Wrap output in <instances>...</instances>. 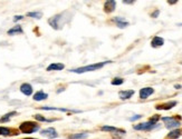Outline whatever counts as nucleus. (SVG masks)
Here are the masks:
<instances>
[{
  "label": "nucleus",
  "mask_w": 182,
  "mask_h": 139,
  "mask_svg": "<svg viewBox=\"0 0 182 139\" xmlns=\"http://www.w3.org/2000/svg\"><path fill=\"white\" fill-rule=\"evenodd\" d=\"M40 134H42L43 136L48 137V138H56V137H58V134H57L55 128H47V129H44V130L40 131Z\"/></svg>",
  "instance_id": "nucleus-6"
},
{
  "label": "nucleus",
  "mask_w": 182,
  "mask_h": 139,
  "mask_svg": "<svg viewBox=\"0 0 182 139\" xmlns=\"http://www.w3.org/2000/svg\"><path fill=\"white\" fill-rule=\"evenodd\" d=\"M19 129L22 134H33L39 130V125L34 121H25L19 126Z\"/></svg>",
  "instance_id": "nucleus-2"
},
{
  "label": "nucleus",
  "mask_w": 182,
  "mask_h": 139,
  "mask_svg": "<svg viewBox=\"0 0 182 139\" xmlns=\"http://www.w3.org/2000/svg\"><path fill=\"white\" fill-rule=\"evenodd\" d=\"M111 62H112L111 60H107V61H103V62H98V64H93V65H87V66H84V67L73 68V69H71L69 71L76 73H88V71L98 70V69H101L102 67H104L105 65H107V64H111Z\"/></svg>",
  "instance_id": "nucleus-1"
},
{
  "label": "nucleus",
  "mask_w": 182,
  "mask_h": 139,
  "mask_svg": "<svg viewBox=\"0 0 182 139\" xmlns=\"http://www.w3.org/2000/svg\"><path fill=\"white\" fill-rule=\"evenodd\" d=\"M163 45H164V39L162 37H154L152 39V41H151V46L153 48H159V47L163 46Z\"/></svg>",
  "instance_id": "nucleus-12"
},
{
  "label": "nucleus",
  "mask_w": 182,
  "mask_h": 139,
  "mask_svg": "<svg viewBox=\"0 0 182 139\" xmlns=\"http://www.w3.org/2000/svg\"><path fill=\"white\" fill-rule=\"evenodd\" d=\"M65 68L64 64H51L47 67V71H53V70H63Z\"/></svg>",
  "instance_id": "nucleus-16"
},
{
  "label": "nucleus",
  "mask_w": 182,
  "mask_h": 139,
  "mask_svg": "<svg viewBox=\"0 0 182 139\" xmlns=\"http://www.w3.org/2000/svg\"><path fill=\"white\" fill-rule=\"evenodd\" d=\"M35 118L38 121H44V123H51V121H55L56 119H47V118L43 117L42 115H35Z\"/></svg>",
  "instance_id": "nucleus-22"
},
{
  "label": "nucleus",
  "mask_w": 182,
  "mask_h": 139,
  "mask_svg": "<svg viewBox=\"0 0 182 139\" xmlns=\"http://www.w3.org/2000/svg\"><path fill=\"white\" fill-rule=\"evenodd\" d=\"M159 127V124H154L151 121H146V123H142V124H138L136 126H134V129L135 130H143V131H149V130H152L154 128Z\"/></svg>",
  "instance_id": "nucleus-4"
},
{
  "label": "nucleus",
  "mask_w": 182,
  "mask_h": 139,
  "mask_svg": "<svg viewBox=\"0 0 182 139\" xmlns=\"http://www.w3.org/2000/svg\"><path fill=\"white\" fill-rule=\"evenodd\" d=\"M101 130H103V131H109V132H117V134H122V135L125 134V130L118 129V128L113 127V126H103L102 128H101Z\"/></svg>",
  "instance_id": "nucleus-9"
},
{
  "label": "nucleus",
  "mask_w": 182,
  "mask_h": 139,
  "mask_svg": "<svg viewBox=\"0 0 182 139\" xmlns=\"http://www.w3.org/2000/svg\"><path fill=\"white\" fill-rule=\"evenodd\" d=\"M154 94V89L151 87H144L142 88L141 90H140V98L141 99H146V98H149L151 95Z\"/></svg>",
  "instance_id": "nucleus-5"
},
{
  "label": "nucleus",
  "mask_w": 182,
  "mask_h": 139,
  "mask_svg": "<svg viewBox=\"0 0 182 139\" xmlns=\"http://www.w3.org/2000/svg\"><path fill=\"white\" fill-rule=\"evenodd\" d=\"M87 136V132H80V134H75V135L69 136V139H86Z\"/></svg>",
  "instance_id": "nucleus-19"
},
{
  "label": "nucleus",
  "mask_w": 182,
  "mask_h": 139,
  "mask_svg": "<svg viewBox=\"0 0 182 139\" xmlns=\"http://www.w3.org/2000/svg\"><path fill=\"white\" fill-rule=\"evenodd\" d=\"M11 129L7 127H0V136H10Z\"/></svg>",
  "instance_id": "nucleus-21"
},
{
  "label": "nucleus",
  "mask_w": 182,
  "mask_h": 139,
  "mask_svg": "<svg viewBox=\"0 0 182 139\" xmlns=\"http://www.w3.org/2000/svg\"><path fill=\"white\" fill-rule=\"evenodd\" d=\"M24 139H36V138H24Z\"/></svg>",
  "instance_id": "nucleus-30"
},
{
  "label": "nucleus",
  "mask_w": 182,
  "mask_h": 139,
  "mask_svg": "<svg viewBox=\"0 0 182 139\" xmlns=\"http://www.w3.org/2000/svg\"><path fill=\"white\" fill-rule=\"evenodd\" d=\"M113 20H114V22L116 23V26L120 29H124V28H126L129 26V22L126 21L125 19H123V18H121V17H115Z\"/></svg>",
  "instance_id": "nucleus-10"
},
{
  "label": "nucleus",
  "mask_w": 182,
  "mask_h": 139,
  "mask_svg": "<svg viewBox=\"0 0 182 139\" xmlns=\"http://www.w3.org/2000/svg\"><path fill=\"white\" fill-rule=\"evenodd\" d=\"M15 115H16V111L8 112V114H6L5 116H2V117H1V119H0V123H7V121L10 120V118L12 117V116H15Z\"/></svg>",
  "instance_id": "nucleus-20"
},
{
  "label": "nucleus",
  "mask_w": 182,
  "mask_h": 139,
  "mask_svg": "<svg viewBox=\"0 0 182 139\" xmlns=\"http://www.w3.org/2000/svg\"><path fill=\"white\" fill-rule=\"evenodd\" d=\"M28 17H33V18H36V19H39L43 17V14L40 11H35V12H28L27 14Z\"/></svg>",
  "instance_id": "nucleus-23"
},
{
  "label": "nucleus",
  "mask_w": 182,
  "mask_h": 139,
  "mask_svg": "<svg viewBox=\"0 0 182 139\" xmlns=\"http://www.w3.org/2000/svg\"><path fill=\"white\" fill-rule=\"evenodd\" d=\"M22 18H24V16H15L14 17V21H18V20H20Z\"/></svg>",
  "instance_id": "nucleus-26"
},
{
  "label": "nucleus",
  "mask_w": 182,
  "mask_h": 139,
  "mask_svg": "<svg viewBox=\"0 0 182 139\" xmlns=\"http://www.w3.org/2000/svg\"><path fill=\"white\" fill-rule=\"evenodd\" d=\"M40 109H43V110H58V111H63V112H69V111H72V112H80V111H77V110H71V109H66V108H55V107H42Z\"/></svg>",
  "instance_id": "nucleus-17"
},
{
  "label": "nucleus",
  "mask_w": 182,
  "mask_h": 139,
  "mask_svg": "<svg viewBox=\"0 0 182 139\" xmlns=\"http://www.w3.org/2000/svg\"><path fill=\"white\" fill-rule=\"evenodd\" d=\"M17 34H22V29L21 26H16L14 28H11L10 30H8V35L9 36H14V35H17Z\"/></svg>",
  "instance_id": "nucleus-18"
},
{
  "label": "nucleus",
  "mask_w": 182,
  "mask_h": 139,
  "mask_svg": "<svg viewBox=\"0 0 182 139\" xmlns=\"http://www.w3.org/2000/svg\"><path fill=\"white\" fill-rule=\"evenodd\" d=\"M167 2H169V3H170V5H174V3H176V2H178V1H176V0H169V1H167Z\"/></svg>",
  "instance_id": "nucleus-29"
},
{
  "label": "nucleus",
  "mask_w": 182,
  "mask_h": 139,
  "mask_svg": "<svg viewBox=\"0 0 182 139\" xmlns=\"http://www.w3.org/2000/svg\"><path fill=\"white\" fill-rule=\"evenodd\" d=\"M115 7H116V2H115L114 0L105 1V3H104V10H105L107 14L112 12V11H114Z\"/></svg>",
  "instance_id": "nucleus-7"
},
{
  "label": "nucleus",
  "mask_w": 182,
  "mask_h": 139,
  "mask_svg": "<svg viewBox=\"0 0 182 139\" xmlns=\"http://www.w3.org/2000/svg\"><path fill=\"white\" fill-rule=\"evenodd\" d=\"M34 100L35 101H42V100H45V99H47L48 98V95L47 94H45L44 91H37L36 94L34 95Z\"/></svg>",
  "instance_id": "nucleus-14"
},
{
  "label": "nucleus",
  "mask_w": 182,
  "mask_h": 139,
  "mask_svg": "<svg viewBox=\"0 0 182 139\" xmlns=\"http://www.w3.org/2000/svg\"><path fill=\"white\" fill-rule=\"evenodd\" d=\"M162 121L165 124V127L167 129H178L181 126L180 119H175L172 117H162Z\"/></svg>",
  "instance_id": "nucleus-3"
},
{
  "label": "nucleus",
  "mask_w": 182,
  "mask_h": 139,
  "mask_svg": "<svg viewBox=\"0 0 182 139\" xmlns=\"http://www.w3.org/2000/svg\"><path fill=\"white\" fill-rule=\"evenodd\" d=\"M159 14H160V11H159V10H155V12H153L151 16H152L153 18H156V17L159 16Z\"/></svg>",
  "instance_id": "nucleus-27"
},
{
  "label": "nucleus",
  "mask_w": 182,
  "mask_h": 139,
  "mask_svg": "<svg viewBox=\"0 0 182 139\" xmlns=\"http://www.w3.org/2000/svg\"><path fill=\"white\" fill-rule=\"evenodd\" d=\"M134 95V90H122L118 92V97L121 100H127Z\"/></svg>",
  "instance_id": "nucleus-8"
},
{
  "label": "nucleus",
  "mask_w": 182,
  "mask_h": 139,
  "mask_svg": "<svg viewBox=\"0 0 182 139\" xmlns=\"http://www.w3.org/2000/svg\"><path fill=\"white\" fill-rule=\"evenodd\" d=\"M124 3H126V5H132L133 2H134V0H123Z\"/></svg>",
  "instance_id": "nucleus-28"
},
{
  "label": "nucleus",
  "mask_w": 182,
  "mask_h": 139,
  "mask_svg": "<svg viewBox=\"0 0 182 139\" xmlns=\"http://www.w3.org/2000/svg\"><path fill=\"white\" fill-rule=\"evenodd\" d=\"M181 135H182V131L178 128V129H173V130H171V131L169 132L167 138L169 139H178Z\"/></svg>",
  "instance_id": "nucleus-15"
},
{
  "label": "nucleus",
  "mask_w": 182,
  "mask_h": 139,
  "mask_svg": "<svg viewBox=\"0 0 182 139\" xmlns=\"http://www.w3.org/2000/svg\"><path fill=\"white\" fill-rule=\"evenodd\" d=\"M124 82L123 78H114L113 80H112V85L113 86H120V85H122Z\"/></svg>",
  "instance_id": "nucleus-24"
},
{
  "label": "nucleus",
  "mask_w": 182,
  "mask_h": 139,
  "mask_svg": "<svg viewBox=\"0 0 182 139\" xmlns=\"http://www.w3.org/2000/svg\"><path fill=\"white\" fill-rule=\"evenodd\" d=\"M141 117H142L141 115H135V116H133V117L130 118V120H131V121H134V120H138V119H140Z\"/></svg>",
  "instance_id": "nucleus-25"
},
{
  "label": "nucleus",
  "mask_w": 182,
  "mask_h": 139,
  "mask_svg": "<svg viewBox=\"0 0 182 139\" xmlns=\"http://www.w3.org/2000/svg\"><path fill=\"white\" fill-rule=\"evenodd\" d=\"M20 91H21L24 95L30 96L33 94V87H31V85H29V84H22L21 86H20Z\"/></svg>",
  "instance_id": "nucleus-13"
},
{
  "label": "nucleus",
  "mask_w": 182,
  "mask_h": 139,
  "mask_svg": "<svg viewBox=\"0 0 182 139\" xmlns=\"http://www.w3.org/2000/svg\"><path fill=\"white\" fill-rule=\"evenodd\" d=\"M175 105H176V101H169V103H161V105H158V106H156V109L169 110V109H171V108H173Z\"/></svg>",
  "instance_id": "nucleus-11"
}]
</instances>
